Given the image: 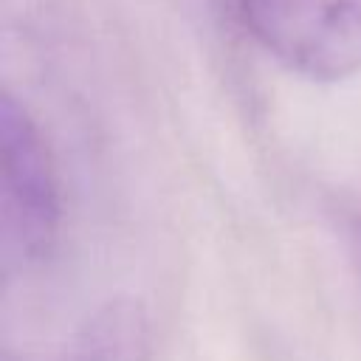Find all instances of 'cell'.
<instances>
[{
    "label": "cell",
    "mask_w": 361,
    "mask_h": 361,
    "mask_svg": "<svg viewBox=\"0 0 361 361\" xmlns=\"http://www.w3.org/2000/svg\"><path fill=\"white\" fill-rule=\"evenodd\" d=\"M237 14L290 73L341 82L361 71V0H237Z\"/></svg>",
    "instance_id": "obj_1"
},
{
    "label": "cell",
    "mask_w": 361,
    "mask_h": 361,
    "mask_svg": "<svg viewBox=\"0 0 361 361\" xmlns=\"http://www.w3.org/2000/svg\"><path fill=\"white\" fill-rule=\"evenodd\" d=\"M59 183L48 144L11 96L0 104V226L6 262L39 265L59 237Z\"/></svg>",
    "instance_id": "obj_2"
},
{
    "label": "cell",
    "mask_w": 361,
    "mask_h": 361,
    "mask_svg": "<svg viewBox=\"0 0 361 361\" xmlns=\"http://www.w3.org/2000/svg\"><path fill=\"white\" fill-rule=\"evenodd\" d=\"M59 361H152V324L138 299L118 296L96 307Z\"/></svg>",
    "instance_id": "obj_3"
},
{
    "label": "cell",
    "mask_w": 361,
    "mask_h": 361,
    "mask_svg": "<svg viewBox=\"0 0 361 361\" xmlns=\"http://www.w3.org/2000/svg\"><path fill=\"white\" fill-rule=\"evenodd\" d=\"M355 254H358V265H361V226L355 231Z\"/></svg>",
    "instance_id": "obj_4"
}]
</instances>
